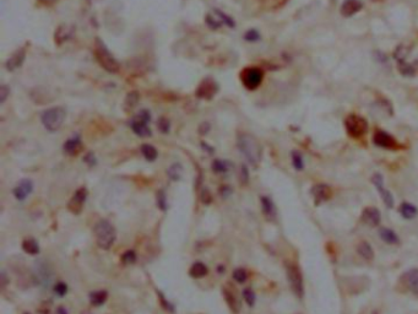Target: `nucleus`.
Segmentation results:
<instances>
[{
	"mask_svg": "<svg viewBox=\"0 0 418 314\" xmlns=\"http://www.w3.org/2000/svg\"><path fill=\"white\" fill-rule=\"evenodd\" d=\"M405 285L414 296L418 297V269H411L402 276Z\"/></svg>",
	"mask_w": 418,
	"mask_h": 314,
	"instance_id": "2eb2a0df",
	"label": "nucleus"
},
{
	"mask_svg": "<svg viewBox=\"0 0 418 314\" xmlns=\"http://www.w3.org/2000/svg\"><path fill=\"white\" fill-rule=\"evenodd\" d=\"M373 141H374V144L377 145V146L382 147V149L396 150L399 147V144L395 138H394L391 134H389L388 131L384 130L375 131L374 136H373Z\"/></svg>",
	"mask_w": 418,
	"mask_h": 314,
	"instance_id": "1a4fd4ad",
	"label": "nucleus"
},
{
	"mask_svg": "<svg viewBox=\"0 0 418 314\" xmlns=\"http://www.w3.org/2000/svg\"><path fill=\"white\" fill-rule=\"evenodd\" d=\"M237 146L240 154L254 167H258L263 158V146L254 135L242 133L237 138Z\"/></svg>",
	"mask_w": 418,
	"mask_h": 314,
	"instance_id": "f257e3e1",
	"label": "nucleus"
},
{
	"mask_svg": "<svg viewBox=\"0 0 418 314\" xmlns=\"http://www.w3.org/2000/svg\"><path fill=\"white\" fill-rule=\"evenodd\" d=\"M95 57H96V60L101 67L108 73L115 74L119 71V68H120L119 62L101 38L95 39Z\"/></svg>",
	"mask_w": 418,
	"mask_h": 314,
	"instance_id": "f03ea898",
	"label": "nucleus"
},
{
	"mask_svg": "<svg viewBox=\"0 0 418 314\" xmlns=\"http://www.w3.org/2000/svg\"><path fill=\"white\" fill-rule=\"evenodd\" d=\"M379 237L383 242L386 244L396 245L400 244V237L396 233L394 229L389 228V227H380L379 228Z\"/></svg>",
	"mask_w": 418,
	"mask_h": 314,
	"instance_id": "aec40b11",
	"label": "nucleus"
},
{
	"mask_svg": "<svg viewBox=\"0 0 418 314\" xmlns=\"http://www.w3.org/2000/svg\"><path fill=\"white\" fill-rule=\"evenodd\" d=\"M311 194L313 197L314 202H315V205H320L322 203L327 202L332 197V189L327 184L319 183L312 187Z\"/></svg>",
	"mask_w": 418,
	"mask_h": 314,
	"instance_id": "9d476101",
	"label": "nucleus"
},
{
	"mask_svg": "<svg viewBox=\"0 0 418 314\" xmlns=\"http://www.w3.org/2000/svg\"><path fill=\"white\" fill-rule=\"evenodd\" d=\"M22 249L23 252H26L27 254L36 255L39 253V245L37 243V241L34 238H26L22 241Z\"/></svg>",
	"mask_w": 418,
	"mask_h": 314,
	"instance_id": "bb28decb",
	"label": "nucleus"
},
{
	"mask_svg": "<svg viewBox=\"0 0 418 314\" xmlns=\"http://www.w3.org/2000/svg\"><path fill=\"white\" fill-rule=\"evenodd\" d=\"M240 179H242L243 184H247L249 181V172H248V168L245 165H243L242 170H240Z\"/></svg>",
	"mask_w": 418,
	"mask_h": 314,
	"instance_id": "09e8293b",
	"label": "nucleus"
},
{
	"mask_svg": "<svg viewBox=\"0 0 418 314\" xmlns=\"http://www.w3.org/2000/svg\"><path fill=\"white\" fill-rule=\"evenodd\" d=\"M157 128L162 134H168L169 130H171V123H169L167 118L161 117L157 122Z\"/></svg>",
	"mask_w": 418,
	"mask_h": 314,
	"instance_id": "e433bc0d",
	"label": "nucleus"
},
{
	"mask_svg": "<svg viewBox=\"0 0 418 314\" xmlns=\"http://www.w3.org/2000/svg\"><path fill=\"white\" fill-rule=\"evenodd\" d=\"M260 203H261V209H263V213L265 215V217L268 218L269 221H276L277 209H276V205H275V203L272 202L271 198L263 195V197L260 198Z\"/></svg>",
	"mask_w": 418,
	"mask_h": 314,
	"instance_id": "dca6fc26",
	"label": "nucleus"
},
{
	"mask_svg": "<svg viewBox=\"0 0 418 314\" xmlns=\"http://www.w3.org/2000/svg\"><path fill=\"white\" fill-rule=\"evenodd\" d=\"M136 118H137V119L142 120V122H145V123L149 124V123L151 122V114H150V110H147V109H141V110H140V112H139V114L136 115Z\"/></svg>",
	"mask_w": 418,
	"mask_h": 314,
	"instance_id": "a18cd8bd",
	"label": "nucleus"
},
{
	"mask_svg": "<svg viewBox=\"0 0 418 314\" xmlns=\"http://www.w3.org/2000/svg\"><path fill=\"white\" fill-rule=\"evenodd\" d=\"M23 314H30V313H23Z\"/></svg>",
	"mask_w": 418,
	"mask_h": 314,
	"instance_id": "6e6d98bb",
	"label": "nucleus"
},
{
	"mask_svg": "<svg viewBox=\"0 0 418 314\" xmlns=\"http://www.w3.org/2000/svg\"><path fill=\"white\" fill-rule=\"evenodd\" d=\"M84 161H85V162H86L87 165H89V166H95V165H96V163H97V160H96V157H95V154H94V152H89V154H87L86 156H85Z\"/></svg>",
	"mask_w": 418,
	"mask_h": 314,
	"instance_id": "8fccbe9b",
	"label": "nucleus"
},
{
	"mask_svg": "<svg viewBox=\"0 0 418 314\" xmlns=\"http://www.w3.org/2000/svg\"><path fill=\"white\" fill-rule=\"evenodd\" d=\"M233 279L237 282H239V284H243V282L247 281V279H248L247 271H245L244 269H242V268L235 269V270L233 271Z\"/></svg>",
	"mask_w": 418,
	"mask_h": 314,
	"instance_id": "ea45409f",
	"label": "nucleus"
},
{
	"mask_svg": "<svg viewBox=\"0 0 418 314\" xmlns=\"http://www.w3.org/2000/svg\"><path fill=\"white\" fill-rule=\"evenodd\" d=\"M157 205L158 208H160L162 211H166L167 210V195H166L165 191H162L161 189L160 192L157 193Z\"/></svg>",
	"mask_w": 418,
	"mask_h": 314,
	"instance_id": "4c0bfd02",
	"label": "nucleus"
},
{
	"mask_svg": "<svg viewBox=\"0 0 418 314\" xmlns=\"http://www.w3.org/2000/svg\"><path fill=\"white\" fill-rule=\"evenodd\" d=\"M141 154H142V156L146 158L147 161H150V162H153V161H155L158 156V152H157V150H156V147L150 144L142 145Z\"/></svg>",
	"mask_w": 418,
	"mask_h": 314,
	"instance_id": "c85d7f7f",
	"label": "nucleus"
},
{
	"mask_svg": "<svg viewBox=\"0 0 418 314\" xmlns=\"http://www.w3.org/2000/svg\"><path fill=\"white\" fill-rule=\"evenodd\" d=\"M399 212H400V215L405 220H414L418 215V209L417 207H415L411 203L404 202L401 203L400 207H399Z\"/></svg>",
	"mask_w": 418,
	"mask_h": 314,
	"instance_id": "393cba45",
	"label": "nucleus"
},
{
	"mask_svg": "<svg viewBox=\"0 0 418 314\" xmlns=\"http://www.w3.org/2000/svg\"><path fill=\"white\" fill-rule=\"evenodd\" d=\"M182 173H183V167H182L181 163H173L167 170V175L172 181H179Z\"/></svg>",
	"mask_w": 418,
	"mask_h": 314,
	"instance_id": "c756f323",
	"label": "nucleus"
},
{
	"mask_svg": "<svg viewBox=\"0 0 418 314\" xmlns=\"http://www.w3.org/2000/svg\"><path fill=\"white\" fill-rule=\"evenodd\" d=\"M205 21H206V25H208L211 30H218V28L222 26V23H223L221 20H216V17L210 14L206 16Z\"/></svg>",
	"mask_w": 418,
	"mask_h": 314,
	"instance_id": "58836bf2",
	"label": "nucleus"
},
{
	"mask_svg": "<svg viewBox=\"0 0 418 314\" xmlns=\"http://www.w3.org/2000/svg\"><path fill=\"white\" fill-rule=\"evenodd\" d=\"M218 91V85L215 80H212L211 78L205 79L203 83L200 84L199 89L197 90V96L200 97V99L205 100H211Z\"/></svg>",
	"mask_w": 418,
	"mask_h": 314,
	"instance_id": "9b49d317",
	"label": "nucleus"
},
{
	"mask_svg": "<svg viewBox=\"0 0 418 314\" xmlns=\"http://www.w3.org/2000/svg\"><path fill=\"white\" fill-rule=\"evenodd\" d=\"M231 193H232V191H231V188H229V187H223V188L221 189L222 198H227L229 194H231Z\"/></svg>",
	"mask_w": 418,
	"mask_h": 314,
	"instance_id": "3c124183",
	"label": "nucleus"
},
{
	"mask_svg": "<svg viewBox=\"0 0 418 314\" xmlns=\"http://www.w3.org/2000/svg\"><path fill=\"white\" fill-rule=\"evenodd\" d=\"M95 237H96L97 245L102 249L107 250L112 248L115 242V229L112 223L107 220H100L95 225Z\"/></svg>",
	"mask_w": 418,
	"mask_h": 314,
	"instance_id": "7ed1b4c3",
	"label": "nucleus"
},
{
	"mask_svg": "<svg viewBox=\"0 0 418 314\" xmlns=\"http://www.w3.org/2000/svg\"><path fill=\"white\" fill-rule=\"evenodd\" d=\"M224 300L227 301V303H228V306L231 307V310L233 311L234 313L239 312V308H240L239 302H238V300L235 298V296L233 294H232L231 291L224 292Z\"/></svg>",
	"mask_w": 418,
	"mask_h": 314,
	"instance_id": "7c9ffc66",
	"label": "nucleus"
},
{
	"mask_svg": "<svg viewBox=\"0 0 418 314\" xmlns=\"http://www.w3.org/2000/svg\"><path fill=\"white\" fill-rule=\"evenodd\" d=\"M26 59V47H21L10 55L9 59L5 63V68L9 71H15L18 68L22 67L23 62Z\"/></svg>",
	"mask_w": 418,
	"mask_h": 314,
	"instance_id": "ddd939ff",
	"label": "nucleus"
},
{
	"mask_svg": "<svg viewBox=\"0 0 418 314\" xmlns=\"http://www.w3.org/2000/svg\"><path fill=\"white\" fill-rule=\"evenodd\" d=\"M67 112L63 107H52L42 112L41 122L44 128L50 133L59 130L65 122Z\"/></svg>",
	"mask_w": 418,
	"mask_h": 314,
	"instance_id": "20e7f679",
	"label": "nucleus"
},
{
	"mask_svg": "<svg viewBox=\"0 0 418 314\" xmlns=\"http://www.w3.org/2000/svg\"><path fill=\"white\" fill-rule=\"evenodd\" d=\"M229 170V163L223 160H215L212 162V171L215 173H226Z\"/></svg>",
	"mask_w": 418,
	"mask_h": 314,
	"instance_id": "473e14b6",
	"label": "nucleus"
},
{
	"mask_svg": "<svg viewBox=\"0 0 418 314\" xmlns=\"http://www.w3.org/2000/svg\"><path fill=\"white\" fill-rule=\"evenodd\" d=\"M243 298H244V301L247 302V305L249 306V307H253V306L255 305L256 296H255V294H254V291L251 289L243 290Z\"/></svg>",
	"mask_w": 418,
	"mask_h": 314,
	"instance_id": "f704fd0d",
	"label": "nucleus"
},
{
	"mask_svg": "<svg viewBox=\"0 0 418 314\" xmlns=\"http://www.w3.org/2000/svg\"><path fill=\"white\" fill-rule=\"evenodd\" d=\"M372 183L374 184L377 191L379 192L380 198L383 199V203L385 204V207L388 208V209H393V208L395 207V199H394V195L391 194V192L385 188L384 177L380 175V173H375V175H373L372 177Z\"/></svg>",
	"mask_w": 418,
	"mask_h": 314,
	"instance_id": "6e6552de",
	"label": "nucleus"
},
{
	"mask_svg": "<svg viewBox=\"0 0 418 314\" xmlns=\"http://www.w3.org/2000/svg\"><path fill=\"white\" fill-rule=\"evenodd\" d=\"M107 297L108 294L105 291H102V290L101 291H94L90 294V302L95 307H100V306H102L107 301Z\"/></svg>",
	"mask_w": 418,
	"mask_h": 314,
	"instance_id": "cd10ccee",
	"label": "nucleus"
},
{
	"mask_svg": "<svg viewBox=\"0 0 418 314\" xmlns=\"http://www.w3.org/2000/svg\"><path fill=\"white\" fill-rule=\"evenodd\" d=\"M345 128L351 138L359 139L368 131V122L362 115L350 114L345 120Z\"/></svg>",
	"mask_w": 418,
	"mask_h": 314,
	"instance_id": "423d86ee",
	"label": "nucleus"
},
{
	"mask_svg": "<svg viewBox=\"0 0 418 314\" xmlns=\"http://www.w3.org/2000/svg\"><path fill=\"white\" fill-rule=\"evenodd\" d=\"M38 1L42 2V4H44V5H53V4H55L58 0H38Z\"/></svg>",
	"mask_w": 418,
	"mask_h": 314,
	"instance_id": "864d4df0",
	"label": "nucleus"
},
{
	"mask_svg": "<svg viewBox=\"0 0 418 314\" xmlns=\"http://www.w3.org/2000/svg\"><path fill=\"white\" fill-rule=\"evenodd\" d=\"M81 146H83V142H81L80 135H75L65 141L64 152L67 155H71V156H73V155H76L80 151Z\"/></svg>",
	"mask_w": 418,
	"mask_h": 314,
	"instance_id": "b1692460",
	"label": "nucleus"
},
{
	"mask_svg": "<svg viewBox=\"0 0 418 314\" xmlns=\"http://www.w3.org/2000/svg\"><path fill=\"white\" fill-rule=\"evenodd\" d=\"M291 158H292V166L295 167L296 171L304 170V160L300 151H292Z\"/></svg>",
	"mask_w": 418,
	"mask_h": 314,
	"instance_id": "2f4dec72",
	"label": "nucleus"
},
{
	"mask_svg": "<svg viewBox=\"0 0 418 314\" xmlns=\"http://www.w3.org/2000/svg\"><path fill=\"white\" fill-rule=\"evenodd\" d=\"M137 101H139V94H136V92H131L126 97V102L130 105V107H134L137 104Z\"/></svg>",
	"mask_w": 418,
	"mask_h": 314,
	"instance_id": "49530a36",
	"label": "nucleus"
},
{
	"mask_svg": "<svg viewBox=\"0 0 418 314\" xmlns=\"http://www.w3.org/2000/svg\"><path fill=\"white\" fill-rule=\"evenodd\" d=\"M74 35V27H70V26L62 25L57 28L55 31V43L57 44H63L64 42H67L68 39H70Z\"/></svg>",
	"mask_w": 418,
	"mask_h": 314,
	"instance_id": "5701e85b",
	"label": "nucleus"
},
{
	"mask_svg": "<svg viewBox=\"0 0 418 314\" xmlns=\"http://www.w3.org/2000/svg\"><path fill=\"white\" fill-rule=\"evenodd\" d=\"M285 269L287 281L288 284H290V287L293 294H295V296L297 298H303L306 290H304V280L301 269L298 268V265H296V264L292 262H286Z\"/></svg>",
	"mask_w": 418,
	"mask_h": 314,
	"instance_id": "39448f33",
	"label": "nucleus"
},
{
	"mask_svg": "<svg viewBox=\"0 0 418 314\" xmlns=\"http://www.w3.org/2000/svg\"><path fill=\"white\" fill-rule=\"evenodd\" d=\"M201 199H203L204 204H210L211 200H212V195H211L210 191L208 188H205L201 193Z\"/></svg>",
	"mask_w": 418,
	"mask_h": 314,
	"instance_id": "de8ad7c7",
	"label": "nucleus"
},
{
	"mask_svg": "<svg viewBox=\"0 0 418 314\" xmlns=\"http://www.w3.org/2000/svg\"><path fill=\"white\" fill-rule=\"evenodd\" d=\"M240 80H242V84L245 89L253 91V90L258 89L263 83L264 71L258 67L245 68L240 74Z\"/></svg>",
	"mask_w": 418,
	"mask_h": 314,
	"instance_id": "0eeeda50",
	"label": "nucleus"
},
{
	"mask_svg": "<svg viewBox=\"0 0 418 314\" xmlns=\"http://www.w3.org/2000/svg\"><path fill=\"white\" fill-rule=\"evenodd\" d=\"M213 11H215V14L217 15V17H219V20H221L222 22L226 23V26H228V27H231V28L234 27L235 23H234L233 18H232L231 16H228V15H226L223 11H221V10H218V9H215Z\"/></svg>",
	"mask_w": 418,
	"mask_h": 314,
	"instance_id": "72a5a7b5",
	"label": "nucleus"
},
{
	"mask_svg": "<svg viewBox=\"0 0 418 314\" xmlns=\"http://www.w3.org/2000/svg\"><path fill=\"white\" fill-rule=\"evenodd\" d=\"M10 95V88L7 85H1L0 86V105L5 104V101L7 100Z\"/></svg>",
	"mask_w": 418,
	"mask_h": 314,
	"instance_id": "c03bdc74",
	"label": "nucleus"
},
{
	"mask_svg": "<svg viewBox=\"0 0 418 314\" xmlns=\"http://www.w3.org/2000/svg\"><path fill=\"white\" fill-rule=\"evenodd\" d=\"M130 126L134 133L136 134L137 136H140V138H149V136L152 135V131H151L149 124L137 119V118H134V119L131 120Z\"/></svg>",
	"mask_w": 418,
	"mask_h": 314,
	"instance_id": "412c9836",
	"label": "nucleus"
},
{
	"mask_svg": "<svg viewBox=\"0 0 418 314\" xmlns=\"http://www.w3.org/2000/svg\"><path fill=\"white\" fill-rule=\"evenodd\" d=\"M87 199V189L80 188L75 192L74 197L71 198L70 203L68 204V209L74 213H80L83 210V207Z\"/></svg>",
	"mask_w": 418,
	"mask_h": 314,
	"instance_id": "4468645a",
	"label": "nucleus"
},
{
	"mask_svg": "<svg viewBox=\"0 0 418 314\" xmlns=\"http://www.w3.org/2000/svg\"><path fill=\"white\" fill-rule=\"evenodd\" d=\"M33 191V183L30 179H22L14 188V195L17 200L22 202Z\"/></svg>",
	"mask_w": 418,
	"mask_h": 314,
	"instance_id": "f3484780",
	"label": "nucleus"
},
{
	"mask_svg": "<svg viewBox=\"0 0 418 314\" xmlns=\"http://www.w3.org/2000/svg\"><path fill=\"white\" fill-rule=\"evenodd\" d=\"M54 292L57 296L64 297L68 294V285L65 282H59L54 286Z\"/></svg>",
	"mask_w": 418,
	"mask_h": 314,
	"instance_id": "79ce46f5",
	"label": "nucleus"
},
{
	"mask_svg": "<svg viewBox=\"0 0 418 314\" xmlns=\"http://www.w3.org/2000/svg\"><path fill=\"white\" fill-rule=\"evenodd\" d=\"M121 260H123L124 264H133L136 262V253L134 250H128L123 254L121 257Z\"/></svg>",
	"mask_w": 418,
	"mask_h": 314,
	"instance_id": "37998d69",
	"label": "nucleus"
},
{
	"mask_svg": "<svg viewBox=\"0 0 418 314\" xmlns=\"http://www.w3.org/2000/svg\"><path fill=\"white\" fill-rule=\"evenodd\" d=\"M362 7L363 4L359 0H345L341 5V15L345 17H351L361 11Z\"/></svg>",
	"mask_w": 418,
	"mask_h": 314,
	"instance_id": "a211bd4d",
	"label": "nucleus"
},
{
	"mask_svg": "<svg viewBox=\"0 0 418 314\" xmlns=\"http://www.w3.org/2000/svg\"><path fill=\"white\" fill-rule=\"evenodd\" d=\"M361 220L370 227H378L382 222V212L377 208L368 207L362 211Z\"/></svg>",
	"mask_w": 418,
	"mask_h": 314,
	"instance_id": "f8f14e48",
	"label": "nucleus"
},
{
	"mask_svg": "<svg viewBox=\"0 0 418 314\" xmlns=\"http://www.w3.org/2000/svg\"><path fill=\"white\" fill-rule=\"evenodd\" d=\"M57 312H58V314H68V313H67V311H65L64 308H62V307H60L59 310L57 311Z\"/></svg>",
	"mask_w": 418,
	"mask_h": 314,
	"instance_id": "5fc2aeb1",
	"label": "nucleus"
},
{
	"mask_svg": "<svg viewBox=\"0 0 418 314\" xmlns=\"http://www.w3.org/2000/svg\"><path fill=\"white\" fill-rule=\"evenodd\" d=\"M261 36L260 33H259V31L254 30V28H251V30L247 31V32L244 33V39L247 42H258Z\"/></svg>",
	"mask_w": 418,
	"mask_h": 314,
	"instance_id": "a19ab883",
	"label": "nucleus"
},
{
	"mask_svg": "<svg viewBox=\"0 0 418 314\" xmlns=\"http://www.w3.org/2000/svg\"><path fill=\"white\" fill-rule=\"evenodd\" d=\"M356 250L362 259L367 260V262H372V260H374V257H375L374 249H373L372 245H370V243H368L367 241L359 242V243L357 244Z\"/></svg>",
	"mask_w": 418,
	"mask_h": 314,
	"instance_id": "4be33fe9",
	"label": "nucleus"
},
{
	"mask_svg": "<svg viewBox=\"0 0 418 314\" xmlns=\"http://www.w3.org/2000/svg\"><path fill=\"white\" fill-rule=\"evenodd\" d=\"M208 273H209L208 266H206L204 263H200V262L195 263L189 270V275L194 279L204 278V276L208 275Z\"/></svg>",
	"mask_w": 418,
	"mask_h": 314,
	"instance_id": "a878e982",
	"label": "nucleus"
},
{
	"mask_svg": "<svg viewBox=\"0 0 418 314\" xmlns=\"http://www.w3.org/2000/svg\"><path fill=\"white\" fill-rule=\"evenodd\" d=\"M34 278L38 281L37 284L46 286L48 282H50V280H52V271H50L49 266L44 263H39V265L37 266L36 269Z\"/></svg>",
	"mask_w": 418,
	"mask_h": 314,
	"instance_id": "6ab92c4d",
	"label": "nucleus"
},
{
	"mask_svg": "<svg viewBox=\"0 0 418 314\" xmlns=\"http://www.w3.org/2000/svg\"><path fill=\"white\" fill-rule=\"evenodd\" d=\"M1 278H0V280H1V287L2 289H4L5 286H6V282H7V279H6V275H5V273L4 271H1Z\"/></svg>",
	"mask_w": 418,
	"mask_h": 314,
	"instance_id": "603ef678",
	"label": "nucleus"
},
{
	"mask_svg": "<svg viewBox=\"0 0 418 314\" xmlns=\"http://www.w3.org/2000/svg\"><path fill=\"white\" fill-rule=\"evenodd\" d=\"M399 69H400V73L404 76H412L415 73H416L415 68L412 67V65L406 64L404 60H400V65H399Z\"/></svg>",
	"mask_w": 418,
	"mask_h": 314,
	"instance_id": "c9c22d12",
	"label": "nucleus"
}]
</instances>
